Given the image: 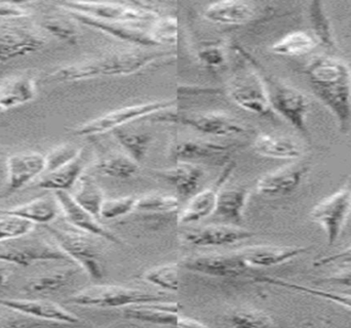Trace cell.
<instances>
[{"label": "cell", "instance_id": "13", "mask_svg": "<svg viewBox=\"0 0 351 328\" xmlns=\"http://www.w3.org/2000/svg\"><path fill=\"white\" fill-rule=\"evenodd\" d=\"M180 267L196 274L221 279H239L250 277L251 268L241 259L237 251L231 253H208L187 257Z\"/></svg>", "mask_w": 351, "mask_h": 328}, {"label": "cell", "instance_id": "43", "mask_svg": "<svg viewBox=\"0 0 351 328\" xmlns=\"http://www.w3.org/2000/svg\"><path fill=\"white\" fill-rule=\"evenodd\" d=\"M234 327H271L274 321L269 315L261 311L237 310L231 313L227 318Z\"/></svg>", "mask_w": 351, "mask_h": 328}, {"label": "cell", "instance_id": "47", "mask_svg": "<svg viewBox=\"0 0 351 328\" xmlns=\"http://www.w3.org/2000/svg\"><path fill=\"white\" fill-rule=\"evenodd\" d=\"M32 10L22 2H0V22H16L30 18Z\"/></svg>", "mask_w": 351, "mask_h": 328}, {"label": "cell", "instance_id": "45", "mask_svg": "<svg viewBox=\"0 0 351 328\" xmlns=\"http://www.w3.org/2000/svg\"><path fill=\"white\" fill-rule=\"evenodd\" d=\"M82 148H77L71 144H64V145L58 146L55 149L49 152L45 157V173L55 171L59 167L70 164L74 160L78 157Z\"/></svg>", "mask_w": 351, "mask_h": 328}, {"label": "cell", "instance_id": "50", "mask_svg": "<svg viewBox=\"0 0 351 328\" xmlns=\"http://www.w3.org/2000/svg\"><path fill=\"white\" fill-rule=\"evenodd\" d=\"M206 327L204 323H199L193 318L189 317L180 316L179 325L178 327Z\"/></svg>", "mask_w": 351, "mask_h": 328}, {"label": "cell", "instance_id": "36", "mask_svg": "<svg viewBox=\"0 0 351 328\" xmlns=\"http://www.w3.org/2000/svg\"><path fill=\"white\" fill-rule=\"evenodd\" d=\"M140 164L127 154H112L99 160L95 169L100 175L117 179H129L139 171Z\"/></svg>", "mask_w": 351, "mask_h": 328}, {"label": "cell", "instance_id": "30", "mask_svg": "<svg viewBox=\"0 0 351 328\" xmlns=\"http://www.w3.org/2000/svg\"><path fill=\"white\" fill-rule=\"evenodd\" d=\"M251 192L247 188L237 187L224 189L219 192L215 214L233 223H241L243 220V212L249 201Z\"/></svg>", "mask_w": 351, "mask_h": 328}, {"label": "cell", "instance_id": "17", "mask_svg": "<svg viewBox=\"0 0 351 328\" xmlns=\"http://www.w3.org/2000/svg\"><path fill=\"white\" fill-rule=\"evenodd\" d=\"M311 171V164L296 162L282 167L260 177L256 184V191L267 197H282L290 195L298 189Z\"/></svg>", "mask_w": 351, "mask_h": 328}, {"label": "cell", "instance_id": "33", "mask_svg": "<svg viewBox=\"0 0 351 328\" xmlns=\"http://www.w3.org/2000/svg\"><path fill=\"white\" fill-rule=\"evenodd\" d=\"M317 45V40L313 34L304 31H296L276 41L270 51L282 57L300 58L313 51Z\"/></svg>", "mask_w": 351, "mask_h": 328}, {"label": "cell", "instance_id": "26", "mask_svg": "<svg viewBox=\"0 0 351 328\" xmlns=\"http://www.w3.org/2000/svg\"><path fill=\"white\" fill-rule=\"evenodd\" d=\"M86 164V150L82 149L78 157L70 164L55 171L43 173L37 179L34 187L55 192L68 191L76 185L78 179L84 175Z\"/></svg>", "mask_w": 351, "mask_h": 328}, {"label": "cell", "instance_id": "3", "mask_svg": "<svg viewBox=\"0 0 351 328\" xmlns=\"http://www.w3.org/2000/svg\"><path fill=\"white\" fill-rule=\"evenodd\" d=\"M233 49L245 61L249 62L259 73L270 108L274 114L280 115L289 125H292L304 137L309 138L307 115L311 109L309 99L301 90L285 84L269 73L264 66L239 43H232Z\"/></svg>", "mask_w": 351, "mask_h": 328}, {"label": "cell", "instance_id": "11", "mask_svg": "<svg viewBox=\"0 0 351 328\" xmlns=\"http://www.w3.org/2000/svg\"><path fill=\"white\" fill-rule=\"evenodd\" d=\"M350 214L351 177L339 191L315 205L311 218L323 228L328 245L332 247L341 236Z\"/></svg>", "mask_w": 351, "mask_h": 328}, {"label": "cell", "instance_id": "27", "mask_svg": "<svg viewBox=\"0 0 351 328\" xmlns=\"http://www.w3.org/2000/svg\"><path fill=\"white\" fill-rule=\"evenodd\" d=\"M36 81L30 76H14L0 82V113L12 110L34 100Z\"/></svg>", "mask_w": 351, "mask_h": 328}, {"label": "cell", "instance_id": "10", "mask_svg": "<svg viewBox=\"0 0 351 328\" xmlns=\"http://www.w3.org/2000/svg\"><path fill=\"white\" fill-rule=\"evenodd\" d=\"M29 235L0 243V262L28 267L40 262L69 260L57 243L37 237L29 238Z\"/></svg>", "mask_w": 351, "mask_h": 328}, {"label": "cell", "instance_id": "24", "mask_svg": "<svg viewBox=\"0 0 351 328\" xmlns=\"http://www.w3.org/2000/svg\"><path fill=\"white\" fill-rule=\"evenodd\" d=\"M65 12L69 14L76 22L86 25V26L95 29V30L106 33V34L110 35V36H113L114 38L119 39V40L133 43V45H139V47H158L156 41L152 38L149 29H148V30H144V29L139 28V27H136L135 28V27H132V24L101 22V21L93 20V18L80 16V14H71V12Z\"/></svg>", "mask_w": 351, "mask_h": 328}, {"label": "cell", "instance_id": "52", "mask_svg": "<svg viewBox=\"0 0 351 328\" xmlns=\"http://www.w3.org/2000/svg\"><path fill=\"white\" fill-rule=\"evenodd\" d=\"M8 319L0 318V327H12V323H8Z\"/></svg>", "mask_w": 351, "mask_h": 328}, {"label": "cell", "instance_id": "49", "mask_svg": "<svg viewBox=\"0 0 351 328\" xmlns=\"http://www.w3.org/2000/svg\"><path fill=\"white\" fill-rule=\"evenodd\" d=\"M351 257V247L339 253H334V255H329V257H321L313 262V267H325V266L332 265V264L341 263L346 257Z\"/></svg>", "mask_w": 351, "mask_h": 328}, {"label": "cell", "instance_id": "34", "mask_svg": "<svg viewBox=\"0 0 351 328\" xmlns=\"http://www.w3.org/2000/svg\"><path fill=\"white\" fill-rule=\"evenodd\" d=\"M253 279H255L257 282H262V283L271 284V286H278V288L304 292V294H309V296L335 303V304L339 305V306L346 307V308L350 309L351 310V294L321 290V288H309V286L292 283V282L287 281V280L280 279V278L269 277V276H254Z\"/></svg>", "mask_w": 351, "mask_h": 328}, {"label": "cell", "instance_id": "42", "mask_svg": "<svg viewBox=\"0 0 351 328\" xmlns=\"http://www.w3.org/2000/svg\"><path fill=\"white\" fill-rule=\"evenodd\" d=\"M149 30L158 47L175 45L177 42L178 22L175 16H160L156 22L152 23Z\"/></svg>", "mask_w": 351, "mask_h": 328}, {"label": "cell", "instance_id": "6", "mask_svg": "<svg viewBox=\"0 0 351 328\" xmlns=\"http://www.w3.org/2000/svg\"><path fill=\"white\" fill-rule=\"evenodd\" d=\"M45 228L70 261L77 264L84 273L88 274V277L93 280H100L104 277V267L100 251L90 238L92 235L76 229L68 230L51 225H47Z\"/></svg>", "mask_w": 351, "mask_h": 328}, {"label": "cell", "instance_id": "46", "mask_svg": "<svg viewBox=\"0 0 351 328\" xmlns=\"http://www.w3.org/2000/svg\"><path fill=\"white\" fill-rule=\"evenodd\" d=\"M197 59L200 64L206 68L217 69L224 65L226 62V53L224 49L218 45H206L198 51Z\"/></svg>", "mask_w": 351, "mask_h": 328}, {"label": "cell", "instance_id": "40", "mask_svg": "<svg viewBox=\"0 0 351 328\" xmlns=\"http://www.w3.org/2000/svg\"><path fill=\"white\" fill-rule=\"evenodd\" d=\"M180 202L178 197L165 194H147L137 198L135 212L149 214H171L178 212Z\"/></svg>", "mask_w": 351, "mask_h": 328}, {"label": "cell", "instance_id": "31", "mask_svg": "<svg viewBox=\"0 0 351 328\" xmlns=\"http://www.w3.org/2000/svg\"><path fill=\"white\" fill-rule=\"evenodd\" d=\"M308 16L313 35L317 42L325 47L332 55H335L336 53L339 51V49L323 2H311L308 6Z\"/></svg>", "mask_w": 351, "mask_h": 328}, {"label": "cell", "instance_id": "5", "mask_svg": "<svg viewBox=\"0 0 351 328\" xmlns=\"http://www.w3.org/2000/svg\"><path fill=\"white\" fill-rule=\"evenodd\" d=\"M70 304L88 308H127L136 305L169 302L164 292H152L117 286H95L72 294Z\"/></svg>", "mask_w": 351, "mask_h": 328}, {"label": "cell", "instance_id": "16", "mask_svg": "<svg viewBox=\"0 0 351 328\" xmlns=\"http://www.w3.org/2000/svg\"><path fill=\"white\" fill-rule=\"evenodd\" d=\"M45 169V157L38 152H20L6 160L8 181L4 196H10L38 179Z\"/></svg>", "mask_w": 351, "mask_h": 328}, {"label": "cell", "instance_id": "22", "mask_svg": "<svg viewBox=\"0 0 351 328\" xmlns=\"http://www.w3.org/2000/svg\"><path fill=\"white\" fill-rule=\"evenodd\" d=\"M258 12L259 10L253 2L227 0L210 4L204 10V16L215 24L239 26L255 20Z\"/></svg>", "mask_w": 351, "mask_h": 328}, {"label": "cell", "instance_id": "2", "mask_svg": "<svg viewBox=\"0 0 351 328\" xmlns=\"http://www.w3.org/2000/svg\"><path fill=\"white\" fill-rule=\"evenodd\" d=\"M174 51L160 49H136V51H117L105 53L101 57L88 60L82 63L58 68L45 77L47 84H65L78 82L95 78L129 76L145 69L160 60L172 58Z\"/></svg>", "mask_w": 351, "mask_h": 328}, {"label": "cell", "instance_id": "8", "mask_svg": "<svg viewBox=\"0 0 351 328\" xmlns=\"http://www.w3.org/2000/svg\"><path fill=\"white\" fill-rule=\"evenodd\" d=\"M154 123H172L190 127L214 137H234V136H247L251 134V129L239 121L216 113H181L166 112L154 115L149 118Z\"/></svg>", "mask_w": 351, "mask_h": 328}, {"label": "cell", "instance_id": "21", "mask_svg": "<svg viewBox=\"0 0 351 328\" xmlns=\"http://www.w3.org/2000/svg\"><path fill=\"white\" fill-rule=\"evenodd\" d=\"M309 247H284L274 245H254L239 249L237 253L250 268H270L304 255Z\"/></svg>", "mask_w": 351, "mask_h": 328}, {"label": "cell", "instance_id": "41", "mask_svg": "<svg viewBox=\"0 0 351 328\" xmlns=\"http://www.w3.org/2000/svg\"><path fill=\"white\" fill-rule=\"evenodd\" d=\"M34 223L12 214L0 216V243L14 240L31 234L35 229Z\"/></svg>", "mask_w": 351, "mask_h": 328}, {"label": "cell", "instance_id": "18", "mask_svg": "<svg viewBox=\"0 0 351 328\" xmlns=\"http://www.w3.org/2000/svg\"><path fill=\"white\" fill-rule=\"evenodd\" d=\"M234 145H224L215 142L202 140H184L171 146L170 157L175 162H187L198 164V162H224L230 154Z\"/></svg>", "mask_w": 351, "mask_h": 328}, {"label": "cell", "instance_id": "51", "mask_svg": "<svg viewBox=\"0 0 351 328\" xmlns=\"http://www.w3.org/2000/svg\"><path fill=\"white\" fill-rule=\"evenodd\" d=\"M10 271L5 267V266L0 264V288L3 286L8 282V277H10Z\"/></svg>", "mask_w": 351, "mask_h": 328}, {"label": "cell", "instance_id": "37", "mask_svg": "<svg viewBox=\"0 0 351 328\" xmlns=\"http://www.w3.org/2000/svg\"><path fill=\"white\" fill-rule=\"evenodd\" d=\"M75 274L76 271L73 269L49 272L29 280L24 290L29 294H51L68 286Z\"/></svg>", "mask_w": 351, "mask_h": 328}, {"label": "cell", "instance_id": "32", "mask_svg": "<svg viewBox=\"0 0 351 328\" xmlns=\"http://www.w3.org/2000/svg\"><path fill=\"white\" fill-rule=\"evenodd\" d=\"M112 135L127 155L139 164L143 162L152 143V134L123 127L113 131Z\"/></svg>", "mask_w": 351, "mask_h": 328}, {"label": "cell", "instance_id": "23", "mask_svg": "<svg viewBox=\"0 0 351 328\" xmlns=\"http://www.w3.org/2000/svg\"><path fill=\"white\" fill-rule=\"evenodd\" d=\"M154 175L172 186L180 197L191 198L197 193L204 169L198 164L179 162L171 168L154 171Z\"/></svg>", "mask_w": 351, "mask_h": 328}, {"label": "cell", "instance_id": "44", "mask_svg": "<svg viewBox=\"0 0 351 328\" xmlns=\"http://www.w3.org/2000/svg\"><path fill=\"white\" fill-rule=\"evenodd\" d=\"M136 201L137 198L135 196L105 199L101 208L100 218L104 220H115L128 216L135 212Z\"/></svg>", "mask_w": 351, "mask_h": 328}, {"label": "cell", "instance_id": "20", "mask_svg": "<svg viewBox=\"0 0 351 328\" xmlns=\"http://www.w3.org/2000/svg\"><path fill=\"white\" fill-rule=\"evenodd\" d=\"M0 306L41 320L67 325H78L82 323L80 317L49 301L0 298Z\"/></svg>", "mask_w": 351, "mask_h": 328}, {"label": "cell", "instance_id": "53", "mask_svg": "<svg viewBox=\"0 0 351 328\" xmlns=\"http://www.w3.org/2000/svg\"><path fill=\"white\" fill-rule=\"evenodd\" d=\"M342 264H351V257H346L343 261L341 262Z\"/></svg>", "mask_w": 351, "mask_h": 328}, {"label": "cell", "instance_id": "35", "mask_svg": "<svg viewBox=\"0 0 351 328\" xmlns=\"http://www.w3.org/2000/svg\"><path fill=\"white\" fill-rule=\"evenodd\" d=\"M75 186V191L71 194L75 201L82 207L86 208L88 212L94 214L96 218H101V208H102L103 202L106 199L101 188L95 183L92 177L86 175L80 177Z\"/></svg>", "mask_w": 351, "mask_h": 328}, {"label": "cell", "instance_id": "48", "mask_svg": "<svg viewBox=\"0 0 351 328\" xmlns=\"http://www.w3.org/2000/svg\"><path fill=\"white\" fill-rule=\"evenodd\" d=\"M317 283L330 284V286H340L351 288V268L350 269L343 270L338 272L333 275L326 276V277L319 278Z\"/></svg>", "mask_w": 351, "mask_h": 328}, {"label": "cell", "instance_id": "29", "mask_svg": "<svg viewBox=\"0 0 351 328\" xmlns=\"http://www.w3.org/2000/svg\"><path fill=\"white\" fill-rule=\"evenodd\" d=\"M59 212V204L56 197L43 196L22 205L12 208H2L0 210V216L12 214V216L30 220L34 224L49 225L57 218Z\"/></svg>", "mask_w": 351, "mask_h": 328}, {"label": "cell", "instance_id": "39", "mask_svg": "<svg viewBox=\"0 0 351 328\" xmlns=\"http://www.w3.org/2000/svg\"><path fill=\"white\" fill-rule=\"evenodd\" d=\"M180 264L176 263L158 266L144 272L141 278L156 288L176 292L180 288Z\"/></svg>", "mask_w": 351, "mask_h": 328}, {"label": "cell", "instance_id": "4", "mask_svg": "<svg viewBox=\"0 0 351 328\" xmlns=\"http://www.w3.org/2000/svg\"><path fill=\"white\" fill-rule=\"evenodd\" d=\"M64 12L93 20L119 24L154 23L164 16L162 10L147 2L63 1L57 3Z\"/></svg>", "mask_w": 351, "mask_h": 328}, {"label": "cell", "instance_id": "14", "mask_svg": "<svg viewBox=\"0 0 351 328\" xmlns=\"http://www.w3.org/2000/svg\"><path fill=\"white\" fill-rule=\"evenodd\" d=\"M55 197L59 204L60 210L63 212L66 220L74 229L92 235V236L105 239L114 244H123V240L117 235L101 224L100 218H96L94 214H90L86 208L80 205L69 192H55Z\"/></svg>", "mask_w": 351, "mask_h": 328}, {"label": "cell", "instance_id": "38", "mask_svg": "<svg viewBox=\"0 0 351 328\" xmlns=\"http://www.w3.org/2000/svg\"><path fill=\"white\" fill-rule=\"evenodd\" d=\"M63 12V10H62ZM49 14L43 21V28L49 34L63 42L75 45L80 37V31L76 26V21L69 14Z\"/></svg>", "mask_w": 351, "mask_h": 328}, {"label": "cell", "instance_id": "19", "mask_svg": "<svg viewBox=\"0 0 351 328\" xmlns=\"http://www.w3.org/2000/svg\"><path fill=\"white\" fill-rule=\"evenodd\" d=\"M254 235L251 231L237 227L212 225L186 231L181 235V240L195 247H227L247 240Z\"/></svg>", "mask_w": 351, "mask_h": 328}, {"label": "cell", "instance_id": "12", "mask_svg": "<svg viewBox=\"0 0 351 328\" xmlns=\"http://www.w3.org/2000/svg\"><path fill=\"white\" fill-rule=\"evenodd\" d=\"M23 21L0 22V64L40 51L47 37Z\"/></svg>", "mask_w": 351, "mask_h": 328}, {"label": "cell", "instance_id": "7", "mask_svg": "<svg viewBox=\"0 0 351 328\" xmlns=\"http://www.w3.org/2000/svg\"><path fill=\"white\" fill-rule=\"evenodd\" d=\"M175 105V100H160L123 107L80 125L73 129V134L80 137H94L112 133L115 129L127 127L138 119L149 118L160 113L170 111L174 108Z\"/></svg>", "mask_w": 351, "mask_h": 328}, {"label": "cell", "instance_id": "15", "mask_svg": "<svg viewBox=\"0 0 351 328\" xmlns=\"http://www.w3.org/2000/svg\"><path fill=\"white\" fill-rule=\"evenodd\" d=\"M234 167V162H227L226 166L221 171L218 179L210 188L197 192L190 198L187 205L180 212L179 218H178L180 225L188 226V225L200 222L215 214L219 192L224 187L225 184L232 175Z\"/></svg>", "mask_w": 351, "mask_h": 328}, {"label": "cell", "instance_id": "9", "mask_svg": "<svg viewBox=\"0 0 351 328\" xmlns=\"http://www.w3.org/2000/svg\"><path fill=\"white\" fill-rule=\"evenodd\" d=\"M243 60L247 67L231 79L228 86L229 97L239 108L247 112L261 117L274 116L259 73L249 62Z\"/></svg>", "mask_w": 351, "mask_h": 328}, {"label": "cell", "instance_id": "28", "mask_svg": "<svg viewBox=\"0 0 351 328\" xmlns=\"http://www.w3.org/2000/svg\"><path fill=\"white\" fill-rule=\"evenodd\" d=\"M253 148L259 155L274 160H297L303 153L300 144L291 138L268 134L258 135Z\"/></svg>", "mask_w": 351, "mask_h": 328}, {"label": "cell", "instance_id": "1", "mask_svg": "<svg viewBox=\"0 0 351 328\" xmlns=\"http://www.w3.org/2000/svg\"><path fill=\"white\" fill-rule=\"evenodd\" d=\"M305 74L317 98L332 113L342 134L351 127V69L336 55L311 60Z\"/></svg>", "mask_w": 351, "mask_h": 328}, {"label": "cell", "instance_id": "25", "mask_svg": "<svg viewBox=\"0 0 351 328\" xmlns=\"http://www.w3.org/2000/svg\"><path fill=\"white\" fill-rule=\"evenodd\" d=\"M180 306L178 303L162 302L127 307L123 317L128 320L139 321L162 327H178Z\"/></svg>", "mask_w": 351, "mask_h": 328}]
</instances>
